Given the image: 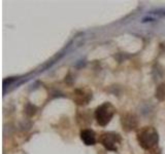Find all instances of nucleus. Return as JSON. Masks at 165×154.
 I'll return each instance as SVG.
<instances>
[{
	"label": "nucleus",
	"mask_w": 165,
	"mask_h": 154,
	"mask_svg": "<svg viewBox=\"0 0 165 154\" xmlns=\"http://www.w3.org/2000/svg\"><path fill=\"white\" fill-rule=\"evenodd\" d=\"M81 139L87 146L95 145L96 143V136L95 132L92 129H82L81 132Z\"/></svg>",
	"instance_id": "20e7f679"
},
{
	"label": "nucleus",
	"mask_w": 165,
	"mask_h": 154,
	"mask_svg": "<svg viewBox=\"0 0 165 154\" xmlns=\"http://www.w3.org/2000/svg\"><path fill=\"white\" fill-rule=\"evenodd\" d=\"M156 98L159 100H164L165 99V84H161L156 91Z\"/></svg>",
	"instance_id": "0eeeda50"
},
{
	"label": "nucleus",
	"mask_w": 165,
	"mask_h": 154,
	"mask_svg": "<svg viewBox=\"0 0 165 154\" xmlns=\"http://www.w3.org/2000/svg\"><path fill=\"white\" fill-rule=\"evenodd\" d=\"M137 141L143 149L150 150V149L154 148L159 141L158 132L153 126L142 127L137 134Z\"/></svg>",
	"instance_id": "f257e3e1"
},
{
	"label": "nucleus",
	"mask_w": 165,
	"mask_h": 154,
	"mask_svg": "<svg viewBox=\"0 0 165 154\" xmlns=\"http://www.w3.org/2000/svg\"><path fill=\"white\" fill-rule=\"evenodd\" d=\"M116 113V109L110 103H103L95 111V118L101 126L107 125Z\"/></svg>",
	"instance_id": "f03ea898"
},
{
	"label": "nucleus",
	"mask_w": 165,
	"mask_h": 154,
	"mask_svg": "<svg viewBox=\"0 0 165 154\" xmlns=\"http://www.w3.org/2000/svg\"><path fill=\"white\" fill-rule=\"evenodd\" d=\"M99 141L107 150L117 151V146L121 142V137H120V135L115 134V132H104L100 136Z\"/></svg>",
	"instance_id": "7ed1b4c3"
},
{
	"label": "nucleus",
	"mask_w": 165,
	"mask_h": 154,
	"mask_svg": "<svg viewBox=\"0 0 165 154\" xmlns=\"http://www.w3.org/2000/svg\"><path fill=\"white\" fill-rule=\"evenodd\" d=\"M123 126L125 127L126 129H134V126L136 125V119L133 115H127L123 117Z\"/></svg>",
	"instance_id": "423d86ee"
},
{
	"label": "nucleus",
	"mask_w": 165,
	"mask_h": 154,
	"mask_svg": "<svg viewBox=\"0 0 165 154\" xmlns=\"http://www.w3.org/2000/svg\"><path fill=\"white\" fill-rule=\"evenodd\" d=\"M74 96H75L74 101L76 102V104H79V105L88 104V102L90 101L92 98V94H90V92L87 94V92L85 91H82V89H77V91H75Z\"/></svg>",
	"instance_id": "39448f33"
}]
</instances>
